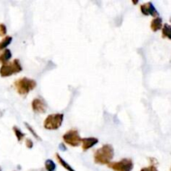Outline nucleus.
<instances>
[{
    "label": "nucleus",
    "mask_w": 171,
    "mask_h": 171,
    "mask_svg": "<svg viewBox=\"0 0 171 171\" xmlns=\"http://www.w3.org/2000/svg\"><path fill=\"white\" fill-rule=\"evenodd\" d=\"M114 148L110 145H104L98 149L93 154V160L99 164H109L114 158Z\"/></svg>",
    "instance_id": "1"
},
{
    "label": "nucleus",
    "mask_w": 171,
    "mask_h": 171,
    "mask_svg": "<svg viewBox=\"0 0 171 171\" xmlns=\"http://www.w3.org/2000/svg\"><path fill=\"white\" fill-rule=\"evenodd\" d=\"M16 90L21 95H27L37 86L36 81L31 78H22L14 82Z\"/></svg>",
    "instance_id": "2"
},
{
    "label": "nucleus",
    "mask_w": 171,
    "mask_h": 171,
    "mask_svg": "<svg viewBox=\"0 0 171 171\" xmlns=\"http://www.w3.org/2000/svg\"><path fill=\"white\" fill-rule=\"evenodd\" d=\"M23 68L18 59H14L12 63H6L0 69V74L2 77H8V76L15 74L17 73L21 72Z\"/></svg>",
    "instance_id": "3"
},
{
    "label": "nucleus",
    "mask_w": 171,
    "mask_h": 171,
    "mask_svg": "<svg viewBox=\"0 0 171 171\" xmlns=\"http://www.w3.org/2000/svg\"><path fill=\"white\" fill-rule=\"evenodd\" d=\"M63 121H64L63 114H50L44 120V127L49 130H58L62 125Z\"/></svg>",
    "instance_id": "4"
},
{
    "label": "nucleus",
    "mask_w": 171,
    "mask_h": 171,
    "mask_svg": "<svg viewBox=\"0 0 171 171\" xmlns=\"http://www.w3.org/2000/svg\"><path fill=\"white\" fill-rule=\"evenodd\" d=\"M108 166L114 171H132L134 163L131 159H123L120 161L109 163Z\"/></svg>",
    "instance_id": "5"
},
{
    "label": "nucleus",
    "mask_w": 171,
    "mask_h": 171,
    "mask_svg": "<svg viewBox=\"0 0 171 171\" xmlns=\"http://www.w3.org/2000/svg\"><path fill=\"white\" fill-rule=\"evenodd\" d=\"M63 140L67 145L72 146V147H77L81 144L82 138L78 134L77 130H70L63 135Z\"/></svg>",
    "instance_id": "6"
},
{
    "label": "nucleus",
    "mask_w": 171,
    "mask_h": 171,
    "mask_svg": "<svg viewBox=\"0 0 171 171\" xmlns=\"http://www.w3.org/2000/svg\"><path fill=\"white\" fill-rule=\"evenodd\" d=\"M140 11L145 16L151 15L154 18H157L159 16V12L156 10L155 7L151 2L143 3L142 5L140 6Z\"/></svg>",
    "instance_id": "7"
},
{
    "label": "nucleus",
    "mask_w": 171,
    "mask_h": 171,
    "mask_svg": "<svg viewBox=\"0 0 171 171\" xmlns=\"http://www.w3.org/2000/svg\"><path fill=\"white\" fill-rule=\"evenodd\" d=\"M32 109L33 111L36 114H44L47 110L46 104L44 103L43 99L36 98L32 102Z\"/></svg>",
    "instance_id": "8"
},
{
    "label": "nucleus",
    "mask_w": 171,
    "mask_h": 171,
    "mask_svg": "<svg viewBox=\"0 0 171 171\" xmlns=\"http://www.w3.org/2000/svg\"><path fill=\"white\" fill-rule=\"evenodd\" d=\"M81 143H82V149H83V150L87 151L88 150L93 147L94 145H97L99 143V140L97 138L93 137L84 138V139H82Z\"/></svg>",
    "instance_id": "9"
},
{
    "label": "nucleus",
    "mask_w": 171,
    "mask_h": 171,
    "mask_svg": "<svg viewBox=\"0 0 171 171\" xmlns=\"http://www.w3.org/2000/svg\"><path fill=\"white\" fill-rule=\"evenodd\" d=\"M163 27V21L161 18H154L150 23V29L153 32H157L160 30Z\"/></svg>",
    "instance_id": "10"
},
{
    "label": "nucleus",
    "mask_w": 171,
    "mask_h": 171,
    "mask_svg": "<svg viewBox=\"0 0 171 171\" xmlns=\"http://www.w3.org/2000/svg\"><path fill=\"white\" fill-rule=\"evenodd\" d=\"M55 157H56V159H57L58 162H59V163L60 164H61V165H62L63 167H64V168L66 169V170H68V171H75L74 169L72 168V167H71V166L69 165V164L67 163V162H66V161L64 160V159L62 158V157H61V156L59 155V154H56Z\"/></svg>",
    "instance_id": "11"
},
{
    "label": "nucleus",
    "mask_w": 171,
    "mask_h": 171,
    "mask_svg": "<svg viewBox=\"0 0 171 171\" xmlns=\"http://www.w3.org/2000/svg\"><path fill=\"white\" fill-rule=\"evenodd\" d=\"M162 37L171 40V25L168 23L164 24V26L162 27Z\"/></svg>",
    "instance_id": "12"
},
{
    "label": "nucleus",
    "mask_w": 171,
    "mask_h": 171,
    "mask_svg": "<svg viewBox=\"0 0 171 171\" xmlns=\"http://www.w3.org/2000/svg\"><path fill=\"white\" fill-rule=\"evenodd\" d=\"M12 58V54L9 50H5V51L0 55V62L3 63V64L8 63V61Z\"/></svg>",
    "instance_id": "13"
},
{
    "label": "nucleus",
    "mask_w": 171,
    "mask_h": 171,
    "mask_svg": "<svg viewBox=\"0 0 171 171\" xmlns=\"http://www.w3.org/2000/svg\"><path fill=\"white\" fill-rule=\"evenodd\" d=\"M44 164L47 171H55L56 169V164L52 159H47Z\"/></svg>",
    "instance_id": "14"
},
{
    "label": "nucleus",
    "mask_w": 171,
    "mask_h": 171,
    "mask_svg": "<svg viewBox=\"0 0 171 171\" xmlns=\"http://www.w3.org/2000/svg\"><path fill=\"white\" fill-rule=\"evenodd\" d=\"M11 42H12V37H5L2 41L0 42V51L3 50V49H5L6 47H8L11 44Z\"/></svg>",
    "instance_id": "15"
},
{
    "label": "nucleus",
    "mask_w": 171,
    "mask_h": 171,
    "mask_svg": "<svg viewBox=\"0 0 171 171\" xmlns=\"http://www.w3.org/2000/svg\"><path fill=\"white\" fill-rule=\"evenodd\" d=\"M13 132H14V134H15L16 137H17V139H18V141H22L23 140V139L24 137H25V135L23 134L22 131H21L18 128H17L16 126H14V127L13 128Z\"/></svg>",
    "instance_id": "16"
},
{
    "label": "nucleus",
    "mask_w": 171,
    "mask_h": 171,
    "mask_svg": "<svg viewBox=\"0 0 171 171\" xmlns=\"http://www.w3.org/2000/svg\"><path fill=\"white\" fill-rule=\"evenodd\" d=\"M24 125H25V126H26V127H27V129H28V130H29V132L31 133L32 135H33V136H34V137L35 138L36 140H39V141H42V139L40 137H39V135H38V134H37L36 131H35V130H34V128L32 127L31 125H29V124H28V123H24Z\"/></svg>",
    "instance_id": "17"
},
{
    "label": "nucleus",
    "mask_w": 171,
    "mask_h": 171,
    "mask_svg": "<svg viewBox=\"0 0 171 171\" xmlns=\"http://www.w3.org/2000/svg\"><path fill=\"white\" fill-rule=\"evenodd\" d=\"M6 34H7L6 26L3 23H0V36H4Z\"/></svg>",
    "instance_id": "18"
},
{
    "label": "nucleus",
    "mask_w": 171,
    "mask_h": 171,
    "mask_svg": "<svg viewBox=\"0 0 171 171\" xmlns=\"http://www.w3.org/2000/svg\"><path fill=\"white\" fill-rule=\"evenodd\" d=\"M140 171H158V169H157V168L154 165H150L149 166V167L143 168Z\"/></svg>",
    "instance_id": "19"
},
{
    "label": "nucleus",
    "mask_w": 171,
    "mask_h": 171,
    "mask_svg": "<svg viewBox=\"0 0 171 171\" xmlns=\"http://www.w3.org/2000/svg\"><path fill=\"white\" fill-rule=\"evenodd\" d=\"M25 145H26V147L28 149H32L33 146H34V143H33V141L30 139H27L25 140Z\"/></svg>",
    "instance_id": "20"
},
{
    "label": "nucleus",
    "mask_w": 171,
    "mask_h": 171,
    "mask_svg": "<svg viewBox=\"0 0 171 171\" xmlns=\"http://www.w3.org/2000/svg\"><path fill=\"white\" fill-rule=\"evenodd\" d=\"M59 149L61 151H63V152H64V151L67 150V148H66V146L64 145V144H60V145H59Z\"/></svg>",
    "instance_id": "21"
},
{
    "label": "nucleus",
    "mask_w": 171,
    "mask_h": 171,
    "mask_svg": "<svg viewBox=\"0 0 171 171\" xmlns=\"http://www.w3.org/2000/svg\"><path fill=\"white\" fill-rule=\"evenodd\" d=\"M133 3H135V4H136V3H138V1H135V2H133Z\"/></svg>",
    "instance_id": "22"
},
{
    "label": "nucleus",
    "mask_w": 171,
    "mask_h": 171,
    "mask_svg": "<svg viewBox=\"0 0 171 171\" xmlns=\"http://www.w3.org/2000/svg\"><path fill=\"white\" fill-rule=\"evenodd\" d=\"M169 21H170V23H171V17H170V19H169Z\"/></svg>",
    "instance_id": "23"
},
{
    "label": "nucleus",
    "mask_w": 171,
    "mask_h": 171,
    "mask_svg": "<svg viewBox=\"0 0 171 171\" xmlns=\"http://www.w3.org/2000/svg\"><path fill=\"white\" fill-rule=\"evenodd\" d=\"M0 171H1V168H0Z\"/></svg>",
    "instance_id": "24"
}]
</instances>
